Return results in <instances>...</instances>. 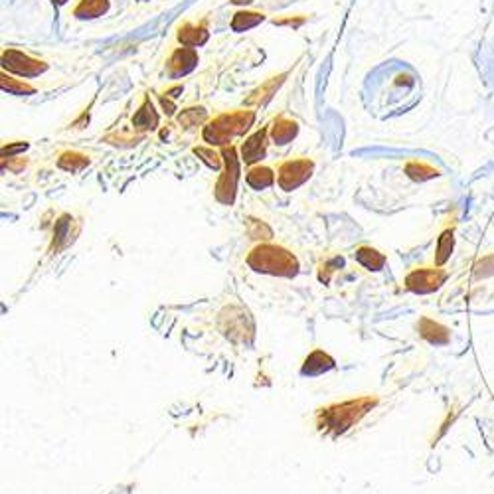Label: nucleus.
I'll list each match as a JSON object with an SVG mask.
<instances>
[{"instance_id":"nucleus-7","label":"nucleus","mask_w":494,"mask_h":494,"mask_svg":"<svg viewBox=\"0 0 494 494\" xmlns=\"http://www.w3.org/2000/svg\"><path fill=\"white\" fill-rule=\"evenodd\" d=\"M445 279L447 271H443L441 267H421L405 277V287L413 293H433L445 283Z\"/></svg>"},{"instance_id":"nucleus-32","label":"nucleus","mask_w":494,"mask_h":494,"mask_svg":"<svg viewBox=\"0 0 494 494\" xmlns=\"http://www.w3.org/2000/svg\"><path fill=\"white\" fill-rule=\"evenodd\" d=\"M52 2L56 4V6H63V4H65L67 0H52Z\"/></svg>"},{"instance_id":"nucleus-6","label":"nucleus","mask_w":494,"mask_h":494,"mask_svg":"<svg viewBox=\"0 0 494 494\" xmlns=\"http://www.w3.org/2000/svg\"><path fill=\"white\" fill-rule=\"evenodd\" d=\"M2 67H4V72L8 70L11 74L20 75V77H38V75L48 72V63L36 60L28 53L18 52V50H4L2 52Z\"/></svg>"},{"instance_id":"nucleus-11","label":"nucleus","mask_w":494,"mask_h":494,"mask_svg":"<svg viewBox=\"0 0 494 494\" xmlns=\"http://www.w3.org/2000/svg\"><path fill=\"white\" fill-rule=\"evenodd\" d=\"M297 135H299V125H297V121L289 119V117H277L273 125L269 126V137L275 145H287Z\"/></svg>"},{"instance_id":"nucleus-19","label":"nucleus","mask_w":494,"mask_h":494,"mask_svg":"<svg viewBox=\"0 0 494 494\" xmlns=\"http://www.w3.org/2000/svg\"><path fill=\"white\" fill-rule=\"evenodd\" d=\"M405 174H408L411 180H415V182H425V180L437 178L441 172L435 169V167H431V164H427V162L411 160V162L405 164Z\"/></svg>"},{"instance_id":"nucleus-16","label":"nucleus","mask_w":494,"mask_h":494,"mask_svg":"<svg viewBox=\"0 0 494 494\" xmlns=\"http://www.w3.org/2000/svg\"><path fill=\"white\" fill-rule=\"evenodd\" d=\"M261 22H265V14H261V12L238 11L233 14L230 26H232L233 32H247L255 28V26H259Z\"/></svg>"},{"instance_id":"nucleus-26","label":"nucleus","mask_w":494,"mask_h":494,"mask_svg":"<svg viewBox=\"0 0 494 494\" xmlns=\"http://www.w3.org/2000/svg\"><path fill=\"white\" fill-rule=\"evenodd\" d=\"M192 152L196 155V157H200L210 169H220L221 167V160H223V157L221 155H218L214 148H208V147H194L192 148Z\"/></svg>"},{"instance_id":"nucleus-4","label":"nucleus","mask_w":494,"mask_h":494,"mask_svg":"<svg viewBox=\"0 0 494 494\" xmlns=\"http://www.w3.org/2000/svg\"><path fill=\"white\" fill-rule=\"evenodd\" d=\"M221 157H223L226 167H223V172L216 184V198L221 204L232 206L235 200V192H238V182H240V158H238V150L232 145L223 147Z\"/></svg>"},{"instance_id":"nucleus-21","label":"nucleus","mask_w":494,"mask_h":494,"mask_svg":"<svg viewBox=\"0 0 494 494\" xmlns=\"http://www.w3.org/2000/svg\"><path fill=\"white\" fill-rule=\"evenodd\" d=\"M245 180H247V184H249L253 190H265L269 188V186H273L275 174L269 167H255V169H252L247 172Z\"/></svg>"},{"instance_id":"nucleus-22","label":"nucleus","mask_w":494,"mask_h":494,"mask_svg":"<svg viewBox=\"0 0 494 494\" xmlns=\"http://www.w3.org/2000/svg\"><path fill=\"white\" fill-rule=\"evenodd\" d=\"M356 261L362 263L370 271H379L386 263V257L372 247H360L356 252Z\"/></svg>"},{"instance_id":"nucleus-23","label":"nucleus","mask_w":494,"mask_h":494,"mask_svg":"<svg viewBox=\"0 0 494 494\" xmlns=\"http://www.w3.org/2000/svg\"><path fill=\"white\" fill-rule=\"evenodd\" d=\"M0 87L11 95H32L36 91V87L26 82H20V79H14L11 75L2 74L0 75Z\"/></svg>"},{"instance_id":"nucleus-10","label":"nucleus","mask_w":494,"mask_h":494,"mask_svg":"<svg viewBox=\"0 0 494 494\" xmlns=\"http://www.w3.org/2000/svg\"><path fill=\"white\" fill-rule=\"evenodd\" d=\"M178 42L182 46H188V48H198V46H204V44L210 40V32H208V26L202 22V24H182L178 28V34H176Z\"/></svg>"},{"instance_id":"nucleus-29","label":"nucleus","mask_w":494,"mask_h":494,"mask_svg":"<svg viewBox=\"0 0 494 494\" xmlns=\"http://www.w3.org/2000/svg\"><path fill=\"white\" fill-rule=\"evenodd\" d=\"M28 148V143H14V145H6V147L2 148V157H11V155H14V152H18V150H26Z\"/></svg>"},{"instance_id":"nucleus-14","label":"nucleus","mask_w":494,"mask_h":494,"mask_svg":"<svg viewBox=\"0 0 494 494\" xmlns=\"http://www.w3.org/2000/svg\"><path fill=\"white\" fill-rule=\"evenodd\" d=\"M133 126L138 131H152L158 126V113L155 111L150 97H145V101L141 103L137 113L133 115Z\"/></svg>"},{"instance_id":"nucleus-31","label":"nucleus","mask_w":494,"mask_h":494,"mask_svg":"<svg viewBox=\"0 0 494 494\" xmlns=\"http://www.w3.org/2000/svg\"><path fill=\"white\" fill-rule=\"evenodd\" d=\"M253 0H232V4H240V6H243V4H252Z\"/></svg>"},{"instance_id":"nucleus-5","label":"nucleus","mask_w":494,"mask_h":494,"mask_svg":"<svg viewBox=\"0 0 494 494\" xmlns=\"http://www.w3.org/2000/svg\"><path fill=\"white\" fill-rule=\"evenodd\" d=\"M315 170L313 160L308 158H294V160H287L279 167L277 172V182L285 192H293L294 188H299L301 184H305L306 180L311 178Z\"/></svg>"},{"instance_id":"nucleus-28","label":"nucleus","mask_w":494,"mask_h":494,"mask_svg":"<svg viewBox=\"0 0 494 494\" xmlns=\"http://www.w3.org/2000/svg\"><path fill=\"white\" fill-rule=\"evenodd\" d=\"M305 16H297V18H279V20H275V24L277 26H293V28H299L301 24H305Z\"/></svg>"},{"instance_id":"nucleus-2","label":"nucleus","mask_w":494,"mask_h":494,"mask_svg":"<svg viewBox=\"0 0 494 494\" xmlns=\"http://www.w3.org/2000/svg\"><path fill=\"white\" fill-rule=\"evenodd\" d=\"M378 403L376 398H360L356 401H346L330 405L326 410L318 411V427L326 433H342L352 427L360 417H364L374 405Z\"/></svg>"},{"instance_id":"nucleus-9","label":"nucleus","mask_w":494,"mask_h":494,"mask_svg":"<svg viewBox=\"0 0 494 494\" xmlns=\"http://www.w3.org/2000/svg\"><path fill=\"white\" fill-rule=\"evenodd\" d=\"M267 129H259L242 145V158L245 164H255L267 155Z\"/></svg>"},{"instance_id":"nucleus-3","label":"nucleus","mask_w":494,"mask_h":494,"mask_svg":"<svg viewBox=\"0 0 494 494\" xmlns=\"http://www.w3.org/2000/svg\"><path fill=\"white\" fill-rule=\"evenodd\" d=\"M247 263L255 271L271 275H285V277L297 273V267H299L293 253H289L283 247H277V245H259V247H255L249 253Z\"/></svg>"},{"instance_id":"nucleus-18","label":"nucleus","mask_w":494,"mask_h":494,"mask_svg":"<svg viewBox=\"0 0 494 494\" xmlns=\"http://www.w3.org/2000/svg\"><path fill=\"white\" fill-rule=\"evenodd\" d=\"M334 366V360L330 356H326L323 350H316L313 352L311 356L306 358L305 366H303V374L305 376H315V374H320L325 370H330Z\"/></svg>"},{"instance_id":"nucleus-1","label":"nucleus","mask_w":494,"mask_h":494,"mask_svg":"<svg viewBox=\"0 0 494 494\" xmlns=\"http://www.w3.org/2000/svg\"><path fill=\"white\" fill-rule=\"evenodd\" d=\"M253 123H255V111H249V109L221 113L206 123L202 137L206 143H210L212 147H230L233 138L245 135Z\"/></svg>"},{"instance_id":"nucleus-27","label":"nucleus","mask_w":494,"mask_h":494,"mask_svg":"<svg viewBox=\"0 0 494 494\" xmlns=\"http://www.w3.org/2000/svg\"><path fill=\"white\" fill-rule=\"evenodd\" d=\"M2 164H4V167H8L12 172H20L22 169H26L28 160H26V158H18L16 162H12V158H2Z\"/></svg>"},{"instance_id":"nucleus-30","label":"nucleus","mask_w":494,"mask_h":494,"mask_svg":"<svg viewBox=\"0 0 494 494\" xmlns=\"http://www.w3.org/2000/svg\"><path fill=\"white\" fill-rule=\"evenodd\" d=\"M160 103H162V107L167 109V113H169V115H172V113L176 111V109H174V103H172V101H169L167 97H160Z\"/></svg>"},{"instance_id":"nucleus-17","label":"nucleus","mask_w":494,"mask_h":494,"mask_svg":"<svg viewBox=\"0 0 494 494\" xmlns=\"http://www.w3.org/2000/svg\"><path fill=\"white\" fill-rule=\"evenodd\" d=\"M58 167L62 170H67V172H82L89 167V157H85L77 150H65L58 158Z\"/></svg>"},{"instance_id":"nucleus-13","label":"nucleus","mask_w":494,"mask_h":494,"mask_svg":"<svg viewBox=\"0 0 494 494\" xmlns=\"http://www.w3.org/2000/svg\"><path fill=\"white\" fill-rule=\"evenodd\" d=\"M285 77H287V74H279L275 75V77H271V79H267L265 84L259 85V87L245 99V103H247V105H265L267 101H271L275 91L285 84Z\"/></svg>"},{"instance_id":"nucleus-24","label":"nucleus","mask_w":494,"mask_h":494,"mask_svg":"<svg viewBox=\"0 0 494 494\" xmlns=\"http://www.w3.org/2000/svg\"><path fill=\"white\" fill-rule=\"evenodd\" d=\"M206 119H208V111L204 107H188V109L180 111L178 123L186 129H192V126L202 125Z\"/></svg>"},{"instance_id":"nucleus-8","label":"nucleus","mask_w":494,"mask_h":494,"mask_svg":"<svg viewBox=\"0 0 494 494\" xmlns=\"http://www.w3.org/2000/svg\"><path fill=\"white\" fill-rule=\"evenodd\" d=\"M198 62H200V58H198V52L194 48H188V46L176 48L169 58V62H167V75L170 79H180L184 75L192 74L196 70Z\"/></svg>"},{"instance_id":"nucleus-25","label":"nucleus","mask_w":494,"mask_h":494,"mask_svg":"<svg viewBox=\"0 0 494 494\" xmlns=\"http://www.w3.org/2000/svg\"><path fill=\"white\" fill-rule=\"evenodd\" d=\"M474 279H486V277H493L494 275V253L490 255H484L479 261L473 265Z\"/></svg>"},{"instance_id":"nucleus-12","label":"nucleus","mask_w":494,"mask_h":494,"mask_svg":"<svg viewBox=\"0 0 494 494\" xmlns=\"http://www.w3.org/2000/svg\"><path fill=\"white\" fill-rule=\"evenodd\" d=\"M417 330H420L421 338H425L431 344H447L451 340V330L431 318H421Z\"/></svg>"},{"instance_id":"nucleus-15","label":"nucleus","mask_w":494,"mask_h":494,"mask_svg":"<svg viewBox=\"0 0 494 494\" xmlns=\"http://www.w3.org/2000/svg\"><path fill=\"white\" fill-rule=\"evenodd\" d=\"M109 0H79L75 4L74 16L79 20H93L109 12Z\"/></svg>"},{"instance_id":"nucleus-33","label":"nucleus","mask_w":494,"mask_h":494,"mask_svg":"<svg viewBox=\"0 0 494 494\" xmlns=\"http://www.w3.org/2000/svg\"><path fill=\"white\" fill-rule=\"evenodd\" d=\"M138 2H147V0H138Z\"/></svg>"},{"instance_id":"nucleus-20","label":"nucleus","mask_w":494,"mask_h":494,"mask_svg":"<svg viewBox=\"0 0 494 494\" xmlns=\"http://www.w3.org/2000/svg\"><path fill=\"white\" fill-rule=\"evenodd\" d=\"M453 247H455V230L449 228V230H445V232L439 235V240H437V249H435V265H437V267H441V265H445V263L449 261Z\"/></svg>"}]
</instances>
